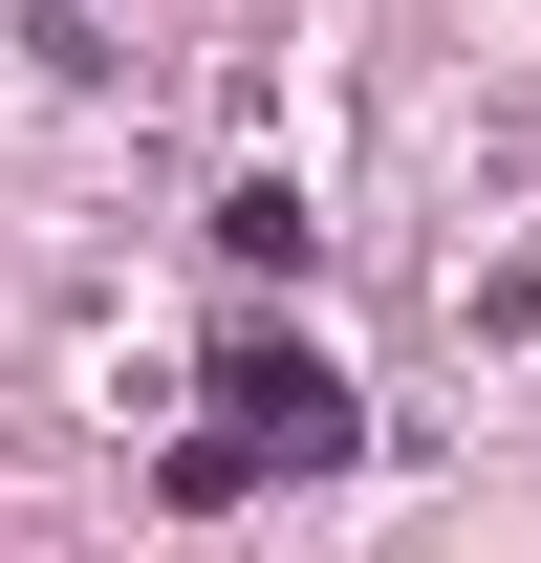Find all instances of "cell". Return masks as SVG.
I'll return each instance as SVG.
<instances>
[{
	"mask_svg": "<svg viewBox=\"0 0 541 563\" xmlns=\"http://www.w3.org/2000/svg\"><path fill=\"white\" fill-rule=\"evenodd\" d=\"M217 261L281 282V261H303V196H281V174H239V196H217Z\"/></svg>",
	"mask_w": 541,
	"mask_h": 563,
	"instance_id": "obj_2",
	"label": "cell"
},
{
	"mask_svg": "<svg viewBox=\"0 0 541 563\" xmlns=\"http://www.w3.org/2000/svg\"><path fill=\"white\" fill-rule=\"evenodd\" d=\"M217 433H261V455H303V477H325L368 412H346V368L303 347V325H239V347H217Z\"/></svg>",
	"mask_w": 541,
	"mask_h": 563,
	"instance_id": "obj_1",
	"label": "cell"
}]
</instances>
